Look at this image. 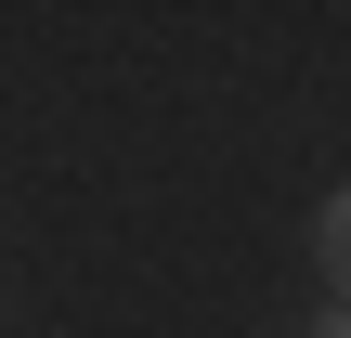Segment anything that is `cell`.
<instances>
[{
  "mask_svg": "<svg viewBox=\"0 0 351 338\" xmlns=\"http://www.w3.org/2000/svg\"><path fill=\"white\" fill-rule=\"evenodd\" d=\"M313 338H351V300H339V313H326V326H313Z\"/></svg>",
  "mask_w": 351,
  "mask_h": 338,
  "instance_id": "cell-2",
  "label": "cell"
},
{
  "mask_svg": "<svg viewBox=\"0 0 351 338\" xmlns=\"http://www.w3.org/2000/svg\"><path fill=\"white\" fill-rule=\"evenodd\" d=\"M313 248H326V274H339V300H351V182L313 208Z\"/></svg>",
  "mask_w": 351,
  "mask_h": 338,
  "instance_id": "cell-1",
  "label": "cell"
}]
</instances>
